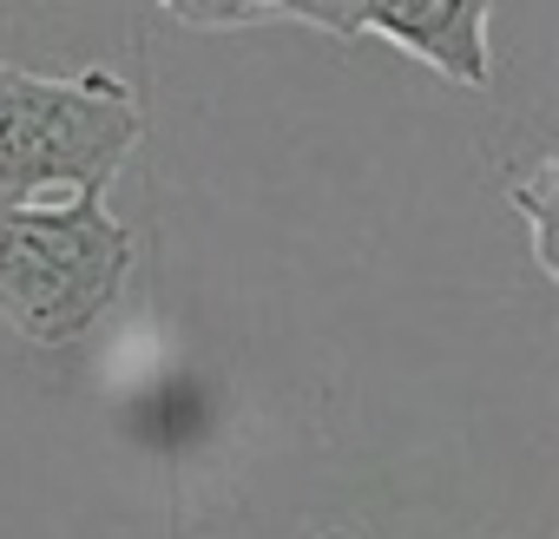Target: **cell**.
<instances>
[{"mask_svg": "<svg viewBox=\"0 0 559 539\" xmlns=\"http://www.w3.org/2000/svg\"><path fill=\"white\" fill-rule=\"evenodd\" d=\"M552 184H559V165L552 158H539L533 178H507V197L520 204V217L533 230V263L546 270V277H559V270H552Z\"/></svg>", "mask_w": 559, "mask_h": 539, "instance_id": "3", "label": "cell"}, {"mask_svg": "<svg viewBox=\"0 0 559 539\" xmlns=\"http://www.w3.org/2000/svg\"><path fill=\"white\" fill-rule=\"evenodd\" d=\"M132 277V230L106 197H0V323L34 349L86 343Z\"/></svg>", "mask_w": 559, "mask_h": 539, "instance_id": "1", "label": "cell"}, {"mask_svg": "<svg viewBox=\"0 0 559 539\" xmlns=\"http://www.w3.org/2000/svg\"><path fill=\"white\" fill-rule=\"evenodd\" d=\"M145 139L132 86L106 67L73 80L0 67V197L34 204L40 191L106 197Z\"/></svg>", "mask_w": 559, "mask_h": 539, "instance_id": "2", "label": "cell"}]
</instances>
